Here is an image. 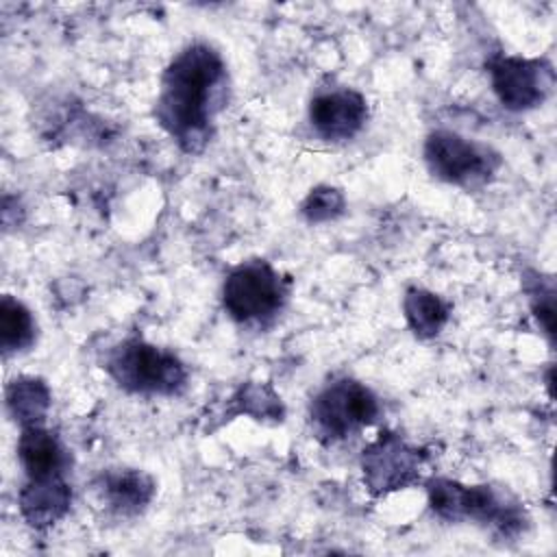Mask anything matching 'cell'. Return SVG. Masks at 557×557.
I'll use <instances>...</instances> for the list:
<instances>
[{
  "instance_id": "ba28073f",
  "label": "cell",
  "mask_w": 557,
  "mask_h": 557,
  "mask_svg": "<svg viewBox=\"0 0 557 557\" xmlns=\"http://www.w3.org/2000/svg\"><path fill=\"white\" fill-rule=\"evenodd\" d=\"M492 89L509 111H529L542 104L555 85L553 65L544 59L500 54L487 63Z\"/></svg>"
},
{
  "instance_id": "7a4b0ae2",
  "label": "cell",
  "mask_w": 557,
  "mask_h": 557,
  "mask_svg": "<svg viewBox=\"0 0 557 557\" xmlns=\"http://www.w3.org/2000/svg\"><path fill=\"white\" fill-rule=\"evenodd\" d=\"M426 496L431 511L448 522L474 520L503 537L518 535L527 529V513L522 503L505 487L494 485H463L453 479L433 476L426 481Z\"/></svg>"
},
{
  "instance_id": "e0dca14e",
  "label": "cell",
  "mask_w": 557,
  "mask_h": 557,
  "mask_svg": "<svg viewBox=\"0 0 557 557\" xmlns=\"http://www.w3.org/2000/svg\"><path fill=\"white\" fill-rule=\"evenodd\" d=\"M344 207H346V198L337 187L318 185L302 200L300 213L305 215L307 222L320 224V222H329V220H335L337 215H342Z\"/></svg>"
},
{
  "instance_id": "3957f363",
  "label": "cell",
  "mask_w": 557,
  "mask_h": 557,
  "mask_svg": "<svg viewBox=\"0 0 557 557\" xmlns=\"http://www.w3.org/2000/svg\"><path fill=\"white\" fill-rule=\"evenodd\" d=\"M102 368L117 387L141 396H176L185 389L189 376L174 352L141 337H128L113 346Z\"/></svg>"
},
{
  "instance_id": "8fae6325",
  "label": "cell",
  "mask_w": 557,
  "mask_h": 557,
  "mask_svg": "<svg viewBox=\"0 0 557 557\" xmlns=\"http://www.w3.org/2000/svg\"><path fill=\"white\" fill-rule=\"evenodd\" d=\"M154 481L144 470L111 468L94 479V492L107 509L120 516H133L148 507L154 496Z\"/></svg>"
},
{
  "instance_id": "6da1fadb",
  "label": "cell",
  "mask_w": 557,
  "mask_h": 557,
  "mask_svg": "<svg viewBox=\"0 0 557 557\" xmlns=\"http://www.w3.org/2000/svg\"><path fill=\"white\" fill-rule=\"evenodd\" d=\"M228 72L209 44L185 46L163 70L154 102L159 126L187 154H198L213 137L215 113L224 107Z\"/></svg>"
},
{
  "instance_id": "5bb4252c",
  "label": "cell",
  "mask_w": 557,
  "mask_h": 557,
  "mask_svg": "<svg viewBox=\"0 0 557 557\" xmlns=\"http://www.w3.org/2000/svg\"><path fill=\"white\" fill-rule=\"evenodd\" d=\"M403 313L413 335H418L420 339H429L442 333L448 322L450 309L435 292H429L424 287H409L403 298Z\"/></svg>"
},
{
  "instance_id": "5b68a950",
  "label": "cell",
  "mask_w": 557,
  "mask_h": 557,
  "mask_svg": "<svg viewBox=\"0 0 557 557\" xmlns=\"http://www.w3.org/2000/svg\"><path fill=\"white\" fill-rule=\"evenodd\" d=\"M289 296V281L265 259L235 265L222 283V307L239 324L272 320Z\"/></svg>"
},
{
  "instance_id": "7c38bea8",
  "label": "cell",
  "mask_w": 557,
  "mask_h": 557,
  "mask_svg": "<svg viewBox=\"0 0 557 557\" xmlns=\"http://www.w3.org/2000/svg\"><path fill=\"white\" fill-rule=\"evenodd\" d=\"M17 459L26 479L65 476L70 468V453L59 435L46 424L24 426L17 440Z\"/></svg>"
},
{
  "instance_id": "30bf717a",
  "label": "cell",
  "mask_w": 557,
  "mask_h": 557,
  "mask_svg": "<svg viewBox=\"0 0 557 557\" xmlns=\"http://www.w3.org/2000/svg\"><path fill=\"white\" fill-rule=\"evenodd\" d=\"M72 505V487L65 476L26 479L17 494V507L24 522L44 531L59 522Z\"/></svg>"
},
{
  "instance_id": "4fadbf2b",
  "label": "cell",
  "mask_w": 557,
  "mask_h": 557,
  "mask_svg": "<svg viewBox=\"0 0 557 557\" xmlns=\"http://www.w3.org/2000/svg\"><path fill=\"white\" fill-rule=\"evenodd\" d=\"M4 405L13 422L24 426L46 424L52 394L44 379L39 376H17L4 389Z\"/></svg>"
},
{
  "instance_id": "8992f818",
  "label": "cell",
  "mask_w": 557,
  "mask_h": 557,
  "mask_svg": "<svg viewBox=\"0 0 557 557\" xmlns=\"http://www.w3.org/2000/svg\"><path fill=\"white\" fill-rule=\"evenodd\" d=\"M424 161L435 178L466 189L487 185L503 163L500 154L487 144L468 139L448 128L426 135Z\"/></svg>"
},
{
  "instance_id": "52a82bcc",
  "label": "cell",
  "mask_w": 557,
  "mask_h": 557,
  "mask_svg": "<svg viewBox=\"0 0 557 557\" xmlns=\"http://www.w3.org/2000/svg\"><path fill=\"white\" fill-rule=\"evenodd\" d=\"M424 459L426 455L407 444L398 433H379L361 453L363 483L376 496L405 490L420 481Z\"/></svg>"
},
{
  "instance_id": "ac0fdd59",
  "label": "cell",
  "mask_w": 557,
  "mask_h": 557,
  "mask_svg": "<svg viewBox=\"0 0 557 557\" xmlns=\"http://www.w3.org/2000/svg\"><path fill=\"white\" fill-rule=\"evenodd\" d=\"M531 300V311L542 326V331L548 335L550 344L555 337V287L553 278H542L535 274L533 285L527 289Z\"/></svg>"
},
{
  "instance_id": "9a60e30c",
  "label": "cell",
  "mask_w": 557,
  "mask_h": 557,
  "mask_svg": "<svg viewBox=\"0 0 557 557\" xmlns=\"http://www.w3.org/2000/svg\"><path fill=\"white\" fill-rule=\"evenodd\" d=\"M37 339V322L30 309L13 296L0 300V348L2 355H15L28 350Z\"/></svg>"
},
{
  "instance_id": "2e32d148",
  "label": "cell",
  "mask_w": 557,
  "mask_h": 557,
  "mask_svg": "<svg viewBox=\"0 0 557 557\" xmlns=\"http://www.w3.org/2000/svg\"><path fill=\"white\" fill-rule=\"evenodd\" d=\"M235 405V413H248L255 420H272L281 422L285 416L283 403L278 394L265 383H246L231 398Z\"/></svg>"
},
{
  "instance_id": "9c48e42d",
  "label": "cell",
  "mask_w": 557,
  "mask_h": 557,
  "mask_svg": "<svg viewBox=\"0 0 557 557\" xmlns=\"http://www.w3.org/2000/svg\"><path fill=\"white\" fill-rule=\"evenodd\" d=\"M366 120L368 102L350 87L318 91L309 102L311 128L326 141L352 139L363 128Z\"/></svg>"
},
{
  "instance_id": "277c9868",
  "label": "cell",
  "mask_w": 557,
  "mask_h": 557,
  "mask_svg": "<svg viewBox=\"0 0 557 557\" xmlns=\"http://www.w3.org/2000/svg\"><path fill=\"white\" fill-rule=\"evenodd\" d=\"M379 416L381 403L376 394L350 376L326 383L309 405V422L322 444L342 442L376 422Z\"/></svg>"
}]
</instances>
